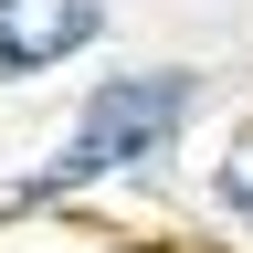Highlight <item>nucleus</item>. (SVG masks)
Masks as SVG:
<instances>
[{
    "mask_svg": "<svg viewBox=\"0 0 253 253\" xmlns=\"http://www.w3.org/2000/svg\"><path fill=\"white\" fill-rule=\"evenodd\" d=\"M179 106H190L179 74H126V84H106L84 106V126H74V148H63L32 190H84V179H106V169H137V158L179 126Z\"/></svg>",
    "mask_w": 253,
    "mask_h": 253,
    "instance_id": "1",
    "label": "nucleus"
},
{
    "mask_svg": "<svg viewBox=\"0 0 253 253\" xmlns=\"http://www.w3.org/2000/svg\"><path fill=\"white\" fill-rule=\"evenodd\" d=\"M84 32H95V0H0V74L63 63Z\"/></svg>",
    "mask_w": 253,
    "mask_h": 253,
    "instance_id": "2",
    "label": "nucleus"
}]
</instances>
